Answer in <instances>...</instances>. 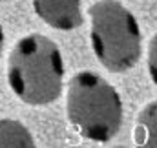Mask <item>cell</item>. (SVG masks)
Masks as SVG:
<instances>
[{"mask_svg": "<svg viewBox=\"0 0 157 148\" xmlns=\"http://www.w3.org/2000/svg\"><path fill=\"white\" fill-rule=\"evenodd\" d=\"M35 13L40 18L60 31H71L82 26L80 0H33Z\"/></svg>", "mask_w": 157, "mask_h": 148, "instance_id": "277c9868", "label": "cell"}, {"mask_svg": "<svg viewBox=\"0 0 157 148\" xmlns=\"http://www.w3.org/2000/svg\"><path fill=\"white\" fill-rule=\"evenodd\" d=\"M133 139L139 146H157V101L146 104L137 115Z\"/></svg>", "mask_w": 157, "mask_h": 148, "instance_id": "5b68a950", "label": "cell"}, {"mask_svg": "<svg viewBox=\"0 0 157 148\" xmlns=\"http://www.w3.org/2000/svg\"><path fill=\"white\" fill-rule=\"evenodd\" d=\"M91 48L101 64L122 73L141 57V29L135 17L117 0H99L90 9Z\"/></svg>", "mask_w": 157, "mask_h": 148, "instance_id": "3957f363", "label": "cell"}, {"mask_svg": "<svg viewBox=\"0 0 157 148\" xmlns=\"http://www.w3.org/2000/svg\"><path fill=\"white\" fill-rule=\"evenodd\" d=\"M0 2H7V0H0Z\"/></svg>", "mask_w": 157, "mask_h": 148, "instance_id": "9c48e42d", "label": "cell"}, {"mask_svg": "<svg viewBox=\"0 0 157 148\" xmlns=\"http://www.w3.org/2000/svg\"><path fill=\"white\" fill-rule=\"evenodd\" d=\"M148 72L152 80L157 84V35L152 37L150 46H148Z\"/></svg>", "mask_w": 157, "mask_h": 148, "instance_id": "52a82bcc", "label": "cell"}, {"mask_svg": "<svg viewBox=\"0 0 157 148\" xmlns=\"http://www.w3.org/2000/svg\"><path fill=\"white\" fill-rule=\"evenodd\" d=\"M66 111L78 134L97 143L113 139L122 124L121 95L93 72H80L70 80Z\"/></svg>", "mask_w": 157, "mask_h": 148, "instance_id": "7a4b0ae2", "label": "cell"}, {"mask_svg": "<svg viewBox=\"0 0 157 148\" xmlns=\"http://www.w3.org/2000/svg\"><path fill=\"white\" fill-rule=\"evenodd\" d=\"M31 132L15 119H0V148H33Z\"/></svg>", "mask_w": 157, "mask_h": 148, "instance_id": "8992f818", "label": "cell"}, {"mask_svg": "<svg viewBox=\"0 0 157 148\" xmlns=\"http://www.w3.org/2000/svg\"><path fill=\"white\" fill-rule=\"evenodd\" d=\"M64 60L59 46L44 35H28L13 48L7 62V84L31 106H44L60 97Z\"/></svg>", "mask_w": 157, "mask_h": 148, "instance_id": "6da1fadb", "label": "cell"}, {"mask_svg": "<svg viewBox=\"0 0 157 148\" xmlns=\"http://www.w3.org/2000/svg\"><path fill=\"white\" fill-rule=\"evenodd\" d=\"M2 49H4V29L0 26V57H2Z\"/></svg>", "mask_w": 157, "mask_h": 148, "instance_id": "ba28073f", "label": "cell"}]
</instances>
